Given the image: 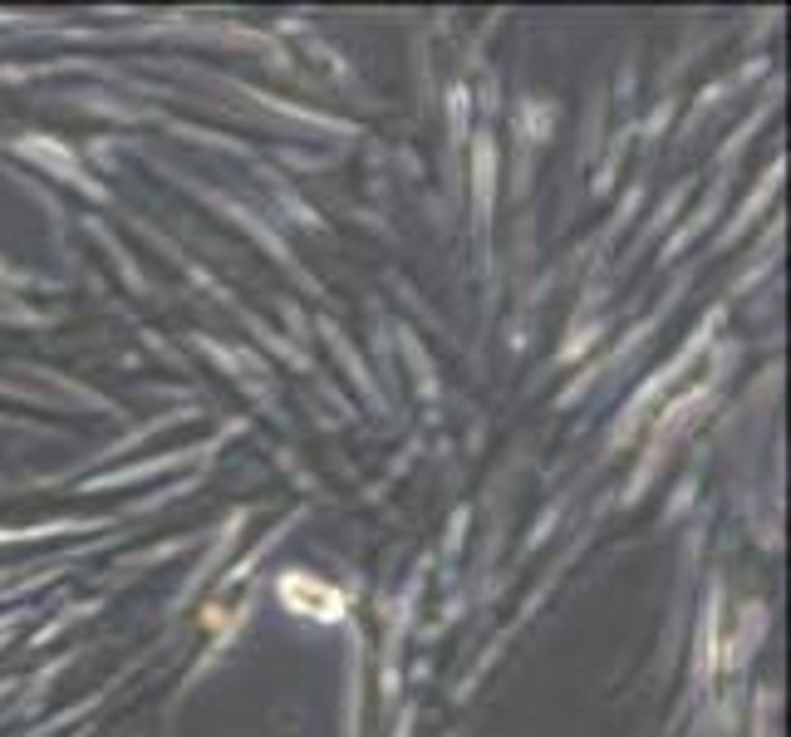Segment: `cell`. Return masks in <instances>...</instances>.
Returning <instances> with one entry per match:
<instances>
[{"label":"cell","instance_id":"1","mask_svg":"<svg viewBox=\"0 0 791 737\" xmlns=\"http://www.w3.org/2000/svg\"><path fill=\"white\" fill-rule=\"evenodd\" d=\"M280 595H286V604L300 614H320V620H334V614H340V595L320 580H306V575H290V580L280 585Z\"/></svg>","mask_w":791,"mask_h":737}]
</instances>
